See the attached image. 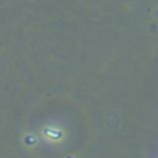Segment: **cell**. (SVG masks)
<instances>
[]
</instances>
